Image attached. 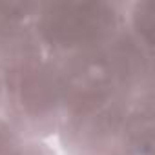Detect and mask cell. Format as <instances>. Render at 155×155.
<instances>
[{
	"mask_svg": "<svg viewBox=\"0 0 155 155\" xmlns=\"http://www.w3.org/2000/svg\"><path fill=\"white\" fill-rule=\"evenodd\" d=\"M29 142L20 130L0 117V155H28Z\"/></svg>",
	"mask_w": 155,
	"mask_h": 155,
	"instance_id": "obj_5",
	"label": "cell"
},
{
	"mask_svg": "<svg viewBox=\"0 0 155 155\" xmlns=\"http://www.w3.org/2000/svg\"><path fill=\"white\" fill-rule=\"evenodd\" d=\"M124 29L148 51L153 49L155 31V2L142 0L124 6Z\"/></svg>",
	"mask_w": 155,
	"mask_h": 155,
	"instance_id": "obj_4",
	"label": "cell"
},
{
	"mask_svg": "<svg viewBox=\"0 0 155 155\" xmlns=\"http://www.w3.org/2000/svg\"><path fill=\"white\" fill-rule=\"evenodd\" d=\"M28 155H57L49 140H31Z\"/></svg>",
	"mask_w": 155,
	"mask_h": 155,
	"instance_id": "obj_6",
	"label": "cell"
},
{
	"mask_svg": "<svg viewBox=\"0 0 155 155\" xmlns=\"http://www.w3.org/2000/svg\"><path fill=\"white\" fill-rule=\"evenodd\" d=\"M124 28V4L91 0L35 2L29 33L55 58L93 51Z\"/></svg>",
	"mask_w": 155,
	"mask_h": 155,
	"instance_id": "obj_2",
	"label": "cell"
},
{
	"mask_svg": "<svg viewBox=\"0 0 155 155\" xmlns=\"http://www.w3.org/2000/svg\"><path fill=\"white\" fill-rule=\"evenodd\" d=\"M0 117H2V111H0Z\"/></svg>",
	"mask_w": 155,
	"mask_h": 155,
	"instance_id": "obj_7",
	"label": "cell"
},
{
	"mask_svg": "<svg viewBox=\"0 0 155 155\" xmlns=\"http://www.w3.org/2000/svg\"><path fill=\"white\" fill-rule=\"evenodd\" d=\"M60 60L44 53L29 26L0 33V111L29 140H49L66 108Z\"/></svg>",
	"mask_w": 155,
	"mask_h": 155,
	"instance_id": "obj_1",
	"label": "cell"
},
{
	"mask_svg": "<svg viewBox=\"0 0 155 155\" xmlns=\"http://www.w3.org/2000/svg\"><path fill=\"white\" fill-rule=\"evenodd\" d=\"M140 102L122 95L69 97L49 139L55 153L120 155Z\"/></svg>",
	"mask_w": 155,
	"mask_h": 155,
	"instance_id": "obj_3",
	"label": "cell"
}]
</instances>
